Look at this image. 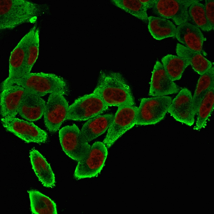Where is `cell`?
Returning <instances> with one entry per match:
<instances>
[{
	"instance_id": "7a4b0ae2",
	"label": "cell",
	"mask_w": 214,
	"mask_h": 214,
	"mask_svg": "<svg viewBox=\"0 0 214 214\" xmlns=\"http://www.w3.org/2000/svg\"><path fill=\"white\" fill-rule=\"evenodd\" d=\"M93 93L99 96L108 106L135 104L130 87L118 72L101 71Z\"/></svg>"
},
{
	"instance_id": "ba28073f",
	"label": "cell",
	"mask_w": 214,
	"mask_h": 214,
	"mask_svg": "<svg viewBox=\"0 0 214 214\" xmlns=\"http://www.w3.org/2000/svg\"><path fill=\"white\" fill-rule=\"evenodd\" d=\"M80 131L74 124L61 128L59 131V137L63 150L72 159L79 161L89 152L90 146L80 138Z\"/></svg>"
},
{
	"instance_id": "4fadbf2b",
	"label": "cell",
	"mask_w": 214,
	"mask_h": 214,
	"mask_svg": "<svg viewBox=\"0 0 214 214\" xmlns=\"http://www.w3.org/2000/svg\"><path fill=\"white\" fill-rule=\"evenodd\" d=\"M46 105L45 101L34 90L26 88L19 105L18 113L27 120L36 121L42 117Z\"/></svg>"
},
{
	"instance_id": "5bb4252c",
	"label": "cell",
	"mask_w": 214,
	"mask_h": 214,
	"mask_svg": "<svg viewBox=\"0 0 214 214\" xmlns=\"http://www.w3.org/2000/svg\"><path fill=\"white\" fill-rule=\"evenodd\" d=\"M172 100L167 112L177 121L189 126L194 123L191 113L192 96L191 91L184 88Z\"/></svg>"
},
{
	"instance_id": "f1b7e54d",
	"label": "cell",
	"mask_w": 214,
	"mask_h": 214,
	"mask_svg": "<svg viewBox=\"0 0 214 214\" xmlns=\"http://www.w3.org/2000/svg\"><path fill=\"white\" fill-rule=\"evenodd\" d=\"M205 13L212 29H214V2L213 0H205Z\"/></svg>"
},
{
	"instance_id": "484cf974",
	"label": "cell",
	"mask_w": 214,
	"mask_h": 214,
	"mask_svg": "<svg viewBox=\"0 0 214 214\" xmlns=\"http://www.w3.org/2000/svg\"><path fill=\"white\" fill-rule=\"evenodd\" d=\"M111 1L116 7L147 23V9L139 0H113Z\"/></svg>"
},
{
	"instance_id": "2e32d148",
	"label": "cell",
	"mask_w": 214,
	"mask_h": 214,
	"mask_svg": "<svg viewBox=\"0 0 214 214\" xmlns=\"http://www.w3.org/2000/svg\"><path fill=\"white\" fill-rule=\"evenodd\" d=\"M25 88L15 85L7 87L0 93V114L1 118L15 117L18 113L20 101Z\"/></svg>"
},
{
	"instance_id": "277c9868",
	"label": "cell",
	"mask_w": 214,
	"mask_h": 214,
	"mask_svg": "<svg viewBox=\"0 0 214 214\" xmlns=\"http://www.w3.org/2000/svg\"><path fill=\"white\" fill-rule=\"evenodd\" d=\"M167 96L142 98L138 108L135 124L147 125L156 124L164 117L172 102Z\"/></svg>"
},
{
	"instance_id": "f546056e",
	"label": "cell",
	"mask_w": 214,
	"mask_h": 214,
	"mask_svg": "<svg viewBox=\"0 0 214 214\" xmlns=\"http://www.w3.org/2000/svg\"><path fill=\"white\" fill-rule=\"evenodd\" d=\"M156 0H139L146 8L148 9L153 8L155 4Z\"/></svg>"
},
{
	"instance_id": "d6986e66",
	"label": "cell",
	"mask_w": 214,
	"mask_h": 214,
	"mask_svg": "<svg viewBox=\"0 0 214 214\" xmlns=\"http://www.w3.org/2000/svg\"><path fill=\"white\" fill-rule=\"evenodd\" d=\"M32 168L43 186L52 187L55 185L54 175L50 164L38 151L33 149L30 153Z\"/></svg>"
},
{
	"instance_id": "44dd1931",
	"label": "cell",
	"mask_w": 214,
	"mask_h": 214,
	"mask_svg": "<svg viewBox=\"0 0 214 214\" xmlns=\"http://www.w3.org/2000/svg\"><path fill=\"white\" fill-rule=\"evenodd\" d=\"M176 52L178 56L189 59L193 68L201 76L212 66V63L201 54L192 50L179 43L177 44Z\"/></svg>"
},
{
	"instance_id": "83f0119b",
	"label": "cell",
	"mask_w": 214,
	"mask_h": 214,
	"mask_svg": "<svg viewBox=\"0 0 214 214\" xmlns=\"http://www.w3.org/2000/svg\"><path fill=\"white\" fill-rule=\"evenodd\" d=\"M39 28H36L32 40L28 50L24 76L30 73L32 68L38 58L39 46Z\"/></svg>"
},
{
	"instance_id": "7402d4cb",
	"label": "cell",
	"mask_w": 214,
	"mask_h": 214,
	"mask_svg": "<svg viewBox=\"0 0 214 214\" xmlns=\"http://www.w3.org/2000/svg\"><path fill=\"white\" fill-rule=\"evenodd\" d=\"M214 81V68L212 66L203 75L198 82L193 97L191 113L193 117L196 115L200 105Z\"/></svg>"
},
{
	"instance_id": "9a60e30c",
	"label": "cell",
	"mask_w": 214,
	"mask_h": 214,
	"mask_svg": "<svg viewBox=\"0 0 214 214\" xmlns=\"http://www.w3.org/2000/svg\"><path fill=\"white\" fill-rule=\"evenodd\" d=\"M179 91V87L167 76L162 64L157 61L152 72L149 95L163 96L176 94Z\"/></svg>"
},
{
	"instance_id": "cb8c5ba5",
	"label": "cell",
	"mask_w": 214,
	"mask_h": 214,
	"mask_svg": "<svg viewBox=\"0 0 214 214\" xmlns=\"http://www.w3.org/2000/svg\"><path fill=\"white\" fill-rule=\"evenodd\" d=\"M32 212L35 214H57L55 203L48 197L35 190L28 191Z\"/></svg>"
},
{
	"instance_id": "ac0fdd59",
	"label": "cell",
	"mask_w": 214,
	"mask_h": 214,
	"mask_svg": "<svg viewBox=\"0 0 214 214\" xmlns=\"http://www.w3.org/2000/svg\"><path fill=\"white\" fill-rule=\"evenodd\" d=\"M112 114L98 115L90 119L83 125L80 132V138L89 142L104 133L114 119Z\"/></svg>"
},
{
	"instance_id": "30bf717a",
	"label": "cell",
	"mask_w": 214,
	"mask_h": 214,
	"mask_svg": "<svg viewBox=\"0 0 214 214\" xmlns=\"http://www.w3.org/2000/svg\"><path fill=\"white\" fill-rule=\"evenodd\" d=\"M1 121L7 130L27 143H40L47 140L46 132L32 122L15 117L1 118Z\"/></svg>"
},
{
	"instance_id": "603a6c76",
	"label": "cell",
	"mask_w": 214,
	"mask_h": 214,
	"mask_svg": "<svg viewBox=\"0 0 214 214\" xmlns=\"http://www.w3.org/2000/svg\"><path fill=\"white\" fill-rule=\"evenodd\" d=\"M161 61L167 76L173 81L180 79L185 69L190 65L189 59L171 54L163 57Z\"/></svg>"
},
{
	"instance_id": "9c48e42d",
	"label": "cell",
	"mask_w": 214,
	"mask_h": 214,
	"mask_svg": "<svg viewBox=\"0 0 214 214\" xmlns=\"http://www.w3.org/2000/svg\"><path fill=\"white\" fill-rule=\"evenodd\" d=\"M197 0H156L152 8L160 17L171 19L177 25L190 19L188 8Z\"/></svg>"
},
{
	"instance_id": "d4e9b609",
	"label": "cell",
	"mask_w": 214,
	"mask_h": 214,
	"mask_svg": "<svg viewBox=\"0 0 214 214\" xmlns=\"http://www.w3.org/2000/svg\"><path fill=\"white\" fill-rule=\"evenodd\" d=\"M214 81L202 101L196 115H197L195 128L201 129L214 109Z\"/></svg>"
},
{
	"instance_id": "7c38bea8",
	"label": "cell",
	"mask_w": 214,
	"mask_h": 214,
	"mask_svg": "<svg viewBox=\"0 0 214 214\" xmlns=\"http://www.w3.org/2000/svg\"><path fill=\"white\" fill-rule=\"evenodd\" d=\"M36 29V26L35 25L11 52L9 59V76L6 79H19L23 76L28 50Z\"/></svg>"
},
{
	"instance_id": "e0dca14e",
	"label": "cell",
	"mask_w": 214,
	"mask_h": 214,
	"mask_svg": "<svg viewBox=\"0 0 214 214\" xmlns=\"http://www.w3.org/2000/svg\"><path fill=\"white\" fill-rule=\"evenodd\" d=\"M175 36L186 47L201 53L204 38L201 30L197 26L187 22L182 23L176 28Z\"/></svg>"
},
{
	"instance_id": "4316f807",
	"label": "cell",
	"mask_w": 214,
	"mask_h": 214,
	"mask_svg": "<svg viewBox=\"0 0 214 214\" xmlns=\"http://www.w3.org/2000/svg\"><path fill=\"white\" fill-rule=\"evenodd\" d=\"M188 12L190 19L199 28L205 31L212 29L206 16L205 6L200 3L199 0L189 6Z\"/></svg>"
},
{
	"instance_id": "8fae6325",
	"label": "cell",
	"mask_w": 214,
	"mask_h": 214,
	"mask_svg": "<svg viewBox=\"0 0 214 214\" xmlns=\"http://www.w3.org/2000/svg\"><path fill=\"white\" fill-rule=\"evenodd\" d=\"M68 108V103L63 95L50 94L44 113L46 126L51 132L57 131L65 120Z\"/></svg>"
},
{
	"instance_id": "5b68a950",
	"label": "cell",
	"mask_w": 214,
	"mask_h": 214,
	"mask_svg": "<svg viewBox=\"0 0 214 214\" xmlns=\"http://www.w3.org/2000/svg\"><path fill=\"white\" fill-rule=\"evenodd\" d=\"M108 108L96 94H86L77 99L68 107L65 120H87L99 115Z\"/></svg>"
},
{
	"instance_id": "52a82bcc",
	"label": "cell",
	"mask_w": 214,
	"mask_h": 214,
	"mask_svg": "<svg viewBox=\"0 0 214 214\" xmlns=\"http://www.w3.org/2000/svg\"><path fill=\"white\" fill-rule=\"evenodd\" d=\"M107 154V148L102 142L94 143L87 155L78 162L75 177L81 179L95 176L102 169Z\"/></svg>"
},
{
	"instance_id": "6da1fadb",
	"label": "cell",
	"mask_w": 214,
	"mask_h": 214,
	"mask_svg": "<svg viewBox=\"0 0 214 214\" xmlns=\"http://www.w3.org/2000/svg\"><path fill=\"white\" fill-rule=\"evenodd\" d=\"M0 7L1 30H12L26 23H35L50 10L48 4L26 0H0Z\"/></svg>"
},
{
	"instance_id": "8992f818",
	"label": "cell",
	"mask_w": 214,
	"mask_h": 214,
	"mask_svg": "<svg viewBox=\"0 0 214 214\" xmlns=\"http://www.w3.org/2000/svg\"><path fill=\"white\" fill-rule=\"evenodd\" d=\"M138 107L129 105L118 106L103 143L110 148L124 134L135 124Z\"/></svg>"
},
{
	"instance_id": "3957f363",
	"label": "cell",
	"mask_w": 214,
	"mask_h": 214,
	"mask_svg": "<svg viewBox=\"0 0 214 214\" xmlns=\"http://www.w3.org/2000/svg\"><path fill=\"white\" fill-rule=\"evenodd\" d=\"M17 85L34 90L40 97L56 93L67 95L68 84L62 77L52 73H29L19 79L4 80L1 85V91L9 87Z\"/></svg>"
},
{
	"instance_id": "ffe728a7",
	"label": "cell",
	"mask_w": 214,
	"mask_h": 214,
	"mask_svg": "<svg viewBox=\"0 0 214 214\" xmlns=\"http://www.w3.org/2000/svg\"><path fill=\"white\" fill-rule=\"evenodd\" d=\"M148 29L154 38L160 40L175 36L176 27L169 20L158 17H148Z\"/></svg>"
}]
</instances>
